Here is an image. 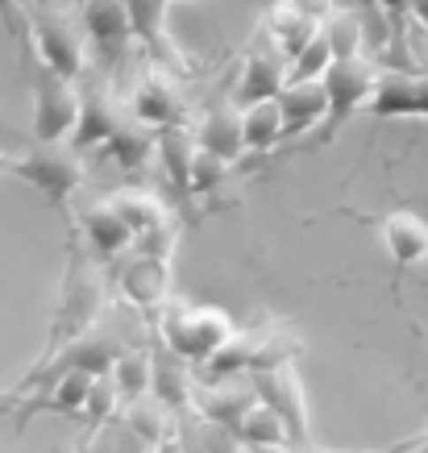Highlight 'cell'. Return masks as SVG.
<instances>
[{
  "label": "cell",
  "instance_id": "26",
  "mask_svg": "<svg viewBox=\"0 0 428 453\" xmlns=\"http://www.w3.org/2000/svg\"><path fill=\"white\" fill-rule=\"evenodd\" d=\"M241 134H246V150H254V154L275 150V142L287 138L279 96L275 100H258V104H246V109H241Z\"/></svg>",
  "mask_w": 428,
  "mask_h": 453
},
{
  "label": "cell",
  "instance_id": "15",
  "mask_svg": "<svg viewBox=\"0 0 428 453\" xmlns=\"http://www.w3.org/2000/svg\"><path fill=\"white\" fill-rule=\"evenodd\" d=\"M150 362H154V374H150V391L158 399H163L166 408L175 416H183V412H195V379H192V371L183 366L187 357L183 354H175L171 345L163 342V337H154V345H150Z\"/></svg>",
  "mask_w": 428,
  "mask_h": 453
},
{
  "label": "cell",
  "instance_id": "25",
  "mask_svg": "<svg viewBox=\"0 0 428 453\" xmlns=\"http://www.w3.org/2000/svg\"><path fill=\"white\" fill-rule=\"evenodd\" d=\"M121 420L134 428V433H138V437L146 441L150 449H158V441H163L166 433L175 428V420H180V416L171 412V408H166V403L154 395V391H146V395H138V399H129V403H125Z\"/></svg>",
  "mask_w": 428,
  "mask_h": 453
},
{
  "label": "cell",
  "instance_id": "9",
  "mask_svg": "<svg viewBox=\"0 0 428 453\" xmlns=\"http://www.w3.org/2000/svg\"><path fill=\"white\" fill-rule=\"evenodd\" d=\"M254 387L258 395L275 408L291 428V445H312V433H308V395L304 383H300V371L295 362H283V366H271V371H254Z\"/></svg>",
  "mask_w": 428,
  "mask_h": 453
},
{
  "label": "cell",
  "instance_id": "20",
  "mask_svg": "<svg viewBox=\"0 0 428 453\" xmlns=\"http://www.w3.org/2000/svg\"><path fill=\"white\" fill-rule=\"evenodd\" d=\"M200 146L212 154H221L229 163H241V154H246V134H241V104H217V109H208V117L200 121Z\"/></svg>",
  "mask_w": 428,
  "mask_h": 453
},
{
  "label": "cell",
  "instance_id": "30",
  "mask_svg": "<svg viewBox=\"0 0 428 453\" xmlns=\"http://www.w3.org/2000/svg\"><path fill=\"white\" fill-rule=\"evenodd\" d=\"M304 354V342L295 337L283 325H266L263 342H258V354H254V371H271V366H283V362H295ZM249 371V374H254Z\"/></svg>",
  "mask_w": 428,
  "mask_h": 453
},
{
  "label": "cell",
  "instance_id": "37",
  "mask_svg": "<svg viewBox=\"0 0 428 453\" xmlns=\"http://www.w3.org/2000/svg\"><path fill=\"white\" fill-rule=\"evenodd\" d=\"M387 453H428V428H420L416 437L400 441V445H395V449H387Z\"/></svg>",
  "mask_w": 428,
  "mask_h": 453
},
{
  "label": "cell",
  "instance_id": "3",
  "mask_svg": "<svg viewBox=\"0 0 428 453\" xmlns=\"http://www.w3.org/2000/svg\"><path fill=\"white\" fill-rule=\"evenodd\" d=\"M83 92L75 80L38 58L34 71V138L38 142H71L75 125H80Z\"/></svg>",
  "mask_w": 428,
  "mask_h": 453
},
{
  "label": "cell",
  "instance_id": "28",
  "mask_svg": "<svg viewBox=\"0 0 428 453\" xmlns=\"http://www.w3.org/2000/svg\"><path fill=\"white\" fill-rule=\"evenodd\" d=\"M109 200H112V208L138 229V237H146L150 229H158V225L171 220V212H166L163 200H158L154 192H141V188H121V192H112Z\"/></svg>",
  "mask_w": 428,
  "mask_h": 453
},
{
  "label": "cell",
  "instance_id": "2",
  "mask_svg": "<svg viewBox=\"0 0 428 453\" xmlns=\"http://www.w3.org/2000/svg\"><path fill=\"white\" fill-rule=\"evenodd\" d=\"M158 312H163L158 316V337H163L175 354L187 357V362H208V357L237 333L233 316L225 312V308L166 300Z\"/></svg>",
  "mask_w": 428,
  "mask_h": 453
},
{
  "label": "cell",
  "instance_id": "6",
  "mask_svg": "<svg viewBox=\"0 0 428 453\" xmlns=\"http://www.w3.org/2000/svg\"><path fill=\"white\" fill-rule=\"evenodd\" d=\"M325 83H329V121L320 129V142H332L337 129L362 109L371 104L374 88H378V71L366 55H349V58H337L329 71H325Z\"/></svg>",
  "mask_w": 428,
  "mask_h": 453
},
{
  "label": "cell",
  "instance_id": "10",
  "mask_svg": "<svg viewBox=\"0 0 428 453\" xmlns=\"http://www.w3.org/2000/svg\"><path fill=\"white\" fill-rule=\"evenodd\" d=\"M129 112L138 121L154 125V129H171V125H187V100H183L180 83H175V71L154 63L146 71V80L134 88V104Z\"/></svg>",
  "mask_w": 428,
  "mask_h": 453
},
{
  "label": "cell",
  "instance_id": "29",
  "mask_svg": "<svg viewBox=\"0 0 428 453\" xmlns=\"http://www.w3.org/2000/svg\"><path fill=\"white\" fill-rule=\"evenodd\" d=\"M150 374H154V362H150V345H129L121 357H117V366H112V379L121 387L125 403L129 399H138L150 391Z\"/></svg>",
  "mask_w": 428,
  "mask_h": 453
},
{
  "label": "cell",
  "instance_id": "32",
  "mask_svg": "<svg viewBox=\"0 0 428 453\" xmlns=\"http://www.w3.org/2000/svg\"><path fill=\"white\" fill-rule=\"evenodd\" d=\"M325 34H329L337 58L362 55V46H366V21H362L358 13H346V9H337V13L325 21Z\"/></svg>",
  "mask_w": 428,
  "mask_h": 453
},
{
  "label": "cell",
  "instance_id": "16",
  "mask_svg": "<svg viewBox=\"0 0 428 453\" xmlns=\"http://www.w3.org/2000/svg\"><path fill=\"white\" fill-rule=\"evenodd\" d=\"M329 83L325 80H291L279 92V109H283V129L287 138H304L317 125L329 121Z\"/></svg>",
  "mask_w": 428,
  "mask_h": 453
},
{
  "label": "cell",
  "instance_id": "23",
  "mask_svg": "<svg viewBox=\"0 0 428 453\" xmlns=\"http://www.w3.org/2000/svg\"><path fill=\"white\" fill-rule=\"evenodd\" d=\"M383 246L391 250V258L400 266H412V262H424L428 258V225L416 212L400 208L383 220Z\"/></svg>",
  "mask_w": 428,
  "mask_h": 453
},
{
  "label": "cell",
  "instance_id": "24",
  "mask_svg": "<svg viewBox=\"0 0 428 453\" xmlns=\"http://www.w3.org/2000/svg\"><path fill=\"white\" fill-rule=\"evenodd\" d=\"M112 154V163H121L125 171H138V166L150 163V154H158V134H154V125L138 121L134 112L125 117V125L112 134V142L104 146Z\"/></svg>",
  "mask_w": 428,
  "mask_h": 453
},
{
  "label": "cell",
  "instance_id": "31",
  "mask_svg": "<svg viewBox=\"0 0 428 453\" xmlns=\"http://www.w3.org/2000/svg\"><path fill=\"white\" fill-rule=\"evenodd\" d=\"M332 63H337V50H332L329 34H325V26H320L317 38L291 58V80H325V71H329Z\"/></svg>",
  "mask_w": 428,
  "mask_h": 453
},
{
  "label": "cell",
  "instance_id": "21",
  "mask_svg": "<svg viewBox=\"0 0 428 453\" xmlns=\"http://www.w3.org/2000/svg\"><path fill=\"white\" fill-rule=\"evenodd\" d=\"M237 441L246 445V449H263V453H279V449H291V428L287 420L266 403V399H258L254 408H249L241 420L233 425Z\"/></svg>",
  "mask_w": 428,
  "mask_h": 453
},
{
  "label": "cell",
  "instance_id": "40",
  "mask_svg": "<svg viewBox=\"0 0 428 453\" xmlns=\"http://www.w3.org/2000/svg\"><path fill=\"white\" fill-rule=\"evenodd\" d=\"M171 4H183V0H171Z\"/></svg>",
  "mask_w": 428,
  "mask_h": 453
},
{
  "label": "cell",
  "instance_id": "22",
  "mask_svg": "<svg viewBox=\"0 0 428 453\" xmlns=\"http://www.w3.org/2000/svg\"><path fill=\"white\" fill-rule=\"evenodd\" d=\"M325 26V21H317V17H308L295 0H275V9L266 13V34L275 38V46L283 50L287 58H295L300 50H304L308 42L317 38V29Z\"/></svg>",
  "mask_w": 428,
  "mask_h": 453
},
{
  "label": "cell",
  "instance_id": "5",
  "mask_svg": "<svg viewBox=\"0 0 428 453\" xmlns=\"http://www.w3.org/2000/svg\"><path fill=\"white\" fill-rule=\"evenodd\" d=\"M29 29H34V46H38L42 63H50L55 71H63L67 80H80L83 71H88L83 34L58 0H42L38 9L29 13Z\"/></svg>",
  "mask_w": 428,
  "mask_h": 453
},
{
  "label": "cell",
  "instance_id": "39",
  "mask_svg": "<svg viewBox=\"0 0 428 453\" xmlns=\"http://www.w3.org/2000/svg\"><path fill=\"white\" fill-rule=\"evenodd\" d=\"M17 158H21V154H9V150H0V175H4V171H17Z\"/></svg>",
  "mask_w": 428,
  "mask_h": 453
},
{
  "label": "cell",
  "instance_id": "12",
  "mask_svg": "<svg viewBox=\"0 0 428 453\" xmlns=\"http://www.w3.org/2000/svg\"><path fill=\"white\" fill-rule=\"evenodd\" d=\"M80 92H83V109H80V125H75V134H71V146L83 154V150H92V146H109L112 134L125 125L129 112L121 109V100L112 96L109 83L88 80Z\"/></svg>",
  "mask_w": 428,
  "mask_h": 453
},
{
  "label": "cell",
  "instance_id": "8",
  "mask_svg": "<svg viewBox=\"0 0 428 453\" xmlns=\"http://www.w3.org/2000/svg\"><path fill=\"white\" fill-rule=\"evenodd\" d=\"M291 83V58L275 46V38L266 34V42L258 38L249 46L246 63H241V80L233 88V100L246 109V104H258V100H275L283 88Z\"/></svg>",
  "mask_w": 428,
  "mask_h": 453
},
{
  "label": "cell",
  "instance_id": "36",
  "mask_svg": "<svg viewBox=\"0 0 428 453\" xmlns=\"http://www.w3.org/2000/svg\"><path fill=\"white\" fill-rule=\"evenodd\" d=\"M295 4H300L308 17H317V21H329V17L337 13V4H332V0H295Z\"/></svg>",
  "mask_w": 428,
  "mask_h": 453
},
{
  "label": "cell",
  "instance_id": "14",
  "mask_svg": "<svg viewBox=\"0 0 428 453\" xmlns=\"http://www.w3.org/2000/svg\"><path fill=\"white\" fill-rule=\"evenodd\" d=\"M258 399L263 395L254 387V374H246V379L241 374H221V379H208V383L195 387V412L233 428Z\"/></svg>",
  "mask_w": 428,
  "mask_h": 453
},
{
  "label": "cell",
  "instance_id": "4",
  "mask_svg": "<svg viewBox=\"0 0 428 453\" xmlns=\"http://www.w3.org/2000/svg\"><path fill=\"white\" fill-rule=\"evenodd\" d=\"M13 175L26 179L29 188H38L55 208H63L75 196V188L88 179V171H83L80 150L71 142H38L17 158Z\"/></svg>",
  "mask_w": 428,
  "mask_h": 453
},
{
  "label": "cell",
  "instance_id": "41",
  "mask_svg": "<svg viewBox=\"0 0 428 453\" xmlns=\"http://www.w3.org/2000/svg\"><path fill=\"white\" fill-rule=\"evenodd\" d=\"M366 4H378V0H366Z\"/></svg>",
  "mask_w": 428,
  "mask_h": 453
},
{
  "label": "cell",
  "instance_id": "18",
  "mask_svg": "<svg viewBox=\"0 0 428 453\" xmlns=\"http://www.w3.org/2000/svg\"><path fill=\"white\" fill-rule=\"evenodd\" d=\"M83 237H88V246L96 250L100 258H117L125 246L138 242V229L112 208V200H100V204L83 212Z\"/></svg>",
  "mask_w": 428,
  "mask_h": 453
},
{
  "label": "cell",
  "instance_id": "11",
  "mask_svg": "<svg viewBox=\"0 0 428 453\" xmlns=\"http://www.w3.org/2000/svg\"><path fill=\"white\" fill-rule=\"evenodd\" d=\"M121 296L129 308L138 312H158L166 300H171V258L166 254H154V250H141L121 266Z\"/></svg>",
  "mask_w": 428,
  "mask_h": 453
},
{
  "label": "cell",
  "instance_id": "42",
  "mask_svg": "<svg viewBox=\"0 0 428 453\" xmlns=\"http://www.w3.org/2000/svg\"><path fill=\"white\" fill-rule=\"evenodd\" d=\"M249 453H263V449H249Z\"/></svg>",
  "mask_w": 428,
  "mask_h": 453
},
{
  "label": "cell",
  "instance_id": "33",
  "mask_svg": "<svg viewBox=\"0 0 428 453\" xmlns=\"http://www.w3.org/2000/svg\"><path fill=\"white\" fill-rule=\"evenodd\" d=\"M229 158H221V154H212L200 146V154H195V166H192V196H204L212 192L217 183H221L225 175H229Z\"/></svg>",
  "mask_w": 428,
  "mask_h": 453
},
{
  "label": "cell",
  "instance_id": "1",
  "mask_svg": "<svg viewBox=\"0 0 428 453\" xmlns=\"http://www.w3.org/2000/svg\"><path fill=\"white\" fill-rule=\"evenodd\" d=\"M109 312V279H104V258L96 250H71L67 254V271H63V288H58L55 303V320L46 333V345H63L75 333L92 329L96 320H104Z\"/></svg>",
  "mask_w": 428,
  "mask_h": 453
},
{
  "label": "cell",
  "instance_id": "38",
  "mask_svg": "<svg viewBox=\"0 0 428 453\" xmlns=\"http://www.w3.org/2000/svg\"><path fill=\"white\" fill-rule=\"evenodd\" d=\"M412 17H416V21H420V26L428 29V0H416V4H412Z\"/></svg>",
  "mask_w": 428,
  "mask_h": 453
},
{
  "label": "cell",
  "instance_id": "19",
  "mask_svg": "<svg viewBox=\"0 0 428 453\" xmlns=\"http://www.w3.org/2000/svg\"><path fill=\"white\" fill-rule=\"evenodd\" d=\"M195 154H200V138H195L187 125H171V129H158V158L166 166V179L180 200L192 196V166Z\"/></svg>",
  "mask_w": 428,
  "mask_h": 453
},
{
  "label": "cell",
  "instance_id": "13",
  "mask_svg": "<svg viewBox=\"0 0 428 453\" xmlns=\"http://www.w3.org/2000/svg\"><path fill=\"white\" fill-rule=\"evenodd\" d=\"M378 121L391 117H428V71H383L371 96Z\"/></svg>",
  "mask_w": 428,
  "mask_h": 453
},
{
  "label": "cell",
  "instance_id": "27",
  "mask_svg": "<svg viewBox=\"0 0 428 453\" xmlns=\"http://www.w3.org/2000/svg\"><path fill=\"white\" fill-rule=\"evenodd\" d=\"M117 412H125V395L121 387H117V379L109 374H96V383H92V395H88V403H83V445L96 437L100 428H109L112 420H117ZM80 445V449H83Z\"/></svg>",
  "mask_w": 428,
  "mask_h": 453
},
{
  "label": "cell",
  "instance_id": "17",
  "mask_svg": "<svg viewBox=\"0 0 428 453\" xmlns=\"http://www.w3.org/2000/svg\"><path fill=\"white\" fill-rule=\"evenodd\" d=\"M129 4V17H134V29H138L141 46L150 50V63H163V67H183L175 42L166 34V4L171 0H125Z\"/></svg>",
  "mask_w": 428,
  "mask_h": 453
},
{
  "label": "cell",
  "instance_id": "34",
  "mask_svg": "<svg viewBox=\"0 0 428 453\" xmlns=\"http://www.w3.org/2000/svg\"><path fill=\"white\" fill-rule=\"evenodd\" d=\"M0 21H4V29H9L17 42H29L26 0H0Z\"/></svg>",
  "mask_w": 428,
  "mask_h": 453
},
{
  "label": "cell",
  "instance_id": "35",
  "mask_svg": "<svg viewBox=\"0 0 428 453\" xmlns=\"http://www.w3.org/2000/svg\"><path fill=\"white\" fill-rule=\"evenodd\" d=\"M154 453H200V449H195L192 441L183 437V433H180V420H175V428H171V433L158 441V449H154Z\"/></svg>",
  "mask_w": 428,
  "mask_h": 453
},
{
  "label": "cell",
  "instance_id": "7",
  "mask_svg": "<svg viewBox=\"0 0 428 453\" xmlns=\"http://www.w3.org/2000/svg\"><path fill=\"white\" fill-rule=\"evenodd\" d=\"M83 4V34L96 46L100 63L109 71H117L129 55V46L138 38L134 29V17H129V4L125 0H80Z\"/></svg>",
  "mask_w": 428,
  "mask_h": 453
}]
</instances>
